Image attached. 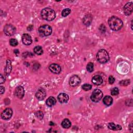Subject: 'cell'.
I'll return each instance as SVG.
<instances>
[{
  "instance_id": "obj_1",
  "label": "cell",
  "mask_w": 133,
  "mask_h": 133,
  "mask_svg": "<svg viewBox=\"0 0 133 133\" xmlns=\"http://www.w3.org/2000/svg\"><path fill=\"white\" fill-rule=\"evenodd\" d=\"M110 28L112 30L117 31L120 30L123 27L122 21L116 16H112L108 20Z\"/></svg>"
},
{
  "instance_id": "obj_2",
  "label": "cell",
  "mask_w": 133,
  "mask_h": 133,
  "mask_svg": "<svg viewBox=\"0 0 133 133\" xmlns=\"http://www.w3.org/2000/svg\"><path fill=\"white\" fill-rule=\"evenodd\" d=\"M41 15L44 20L51 21L55 18L56 13L53 9L49 7H46L42 10L41 12Z\"/></svg>"
},
{
  "instance_id": "obj_3",
  "label": "cell",
  "mask_w": 133,
  "mask_h": 133,
  "mask_svg": "<svg viewBox=\"0 0 133 133\" xmlns=\"http://www.w3.org/2000/svg\"><path fill=\"white\" fill-rule=\"evenodd\" d=\"M98 62L100 64H105L109 60V55L108 53L105 50H99L96 55Z\"/></svg>"
},
{
  "instance_id": "obj_4",
  "label": "cell",
  "mask_w": 133,
  "mask_h": 133,
  "mask_svg": "<svg viewBox=\"0 0 133 133\" xmlns=\"http://www.w3.org/2000/svg\"><path fill=\"white\" fill-rule=\"evenodd\" d=\"M39 33L43 37L49 36L52 33V28L48 25H43L39 28Z\"/></svg>"
},
{
  "instance_id": "obj_5",
  "label": "cell",
  "mask_w": 133,
  "mask_h": 133,
  "mask_svg": "<svg viewBox=\"0 0 133 133\" xmlns=\"http://www.w3.org/2000/svg\"><path fill=\"white\" fill-rule=\"evenodd\" d=\"M103 97V93L99 89L95 90L91 96V100L94 102H99Z\"/></svg>"
},
{
  "instance_id": "obj_6",
  "label": "cell",
  "mask_w": 133,
  "mask_h": 133,
  "mask_svg": "<svg viewBox=\"0 0 133 133\" xmlns=\"http://www.w3.org/2000/svg\"><path fill=\"white\" fill-rule=\"evenodd\" d=\"M16 31V28L13 25L8 24L5 26L4 28V33L7 36H12L15 33Z\"/></svg>"
},
{
  "instance_id": "obj_7",
  "label": "cell",
  "mask_w": 133,
  "mask_h": 133,
  "mask_svg": "<svg viewBox=\"0 0 133 133\" xmlns=\"http://www.w3.org/2000/svg\"><path fill=\"white\" fill-rule=\"evenodd\" d=\"M81 79L77 75L72 76L69 80V85L72 87H76L81 83Z\"/></svg>"
},
{
  "instance_id": "obj_8",
  "label": "cell",
  "mask_w": 133,
  "mask_h": 133,
  "mask_svg": "<svg viewBox=\"0 0 133 133\" xmlns=\"http://www.w3.org/2000/svg\"><path fill=\"white\" fill-rule=\"evenodd\" d=\"M13 110L10 108H7L1 114L2 119L4 120L10 119L13 115Z\"/></svg>"
},
{
  "instance_id": "obj_9",
  "label": "cell",
  "mask_w": 133,
  "mask_h": 133,
  "mask_svg": "<svg viewBox=\"0 0 133 133\" xmlns=\"http://www.w3.org/2000/svg\"><path fill=\"white\" fill-rule=\"evenodd\" d=\"M15 95L19 99L22 98L25 95V90L23 87L21 86H18L15 91Z\"/></svg>"
},
{
  "instance_id": "obj_10",
  "label": "cell",
  "mask_w": 133,
  "mask_h": 133,
  "mask_svg": "<svg viewBox=\"0 0 133 133\" xmlns=\"http://www.w3.org/2000/svg\"><path fill=\"white\" fill-rule=\"evenodd\" d=\"M133 10V3L132 2L127 3L124 7V13L126 16H129Z\"/></svg>"
},
{
  "instance_id": "obj_11",
  "label": "cell",
  "mask_w": 133,
  "mask_h": 133,
  "mask_svg": "<svg viewBox=\"0 0 133 133\" xmlns=\"http://www.w3.org/2000/svg\"><path fill=\"white\" fill-rule=\"evenodd\" d=\"M22 42L26 45H30L32 43V39L29 34H23L22 36Z\"/></svg>"
},
{
  "instance_id": "obj_12",
  "label": "cell",
  "mask_w": 133,
  "mask_h": 133,
  "mask_svg": "<svg viewBox=\"0 0 133 133\" xmlns=\"http://www.w3.org/2000/svg\"><path fill=\"white\" fill-rule=\"evenodd\" d=\"M50 70L54 74H59L61 71L62 68L59 65L56 64H52L49 66Z\"/></svg>"
},
{
  "instance_id": "obj_13",
  "label": "cell",
  "mask_w": 133,
  "mask_h": 133,
  "mask_svg": "<svg viewBox=\"0 0 133 133\" xmlns=\"http://www.w3.org/2000/svg\"><path fill=\"white\" fill-rule=\"evenodd\" d=\"M46 96V91L43 89V88H41L39 89L35 94V96L39 100H43L45 98Z\"/></svg>"
},
{
  "instance_id": "obj_14",
  "label": "cell",
  "mask_w": 133,
  "mask_h": 133,
  "mask_svg": "<svg viewBox=\"0 0 133 133\" xmlns=\"http://www.w3.org/2000/svg\"><path fill=\"white\" fill-rule=\"evenodd\" d=\"M69 96L66 93H61L58 96V99L61 103H67L69 100Z\"/></svg>"
},
{
  "instance_id": "obj_15",
  "label": "cell",
  "mask_w": 133,
  "mask_h": 133,
  "mask_svg": "<svg viewBox=\"0 0 133 133\" xmlns=\"http://www.w3.org/2000/svg\"><path fill=\"white\" fill-rule=\"evenodd\" d=\"M12 69V66L11 61L8 59L6 62V65L4 69V74L6 76H8L11 72Z\"/></svg>"
},
{
  "instance_id": "obj_16",
  "label": "cell",
  "mask_w": 133,
  "mask_h": 133,
  "mask_svg": "<svg viewBox=\"0 0 133 133\" xmlns=\"http://www.w3.org/2000/svg\"><path fill=\"white\" fill-rule=\"evenodd\" d=\"M92 82L96 85H99L103 82V79L100 76H95L92 79Z\"/></svg>"
},
{
  "instance_id": "obj_17",
  "label": "cell",
  "mask_w": 133,
  "mask_h": 133,
  "mask_svg": "<svg viewBox=\"0 0 133 133\" xmlns=\"http://www.w3.org/2000/svg\"><path fill=\"white\" fill-rule=\"evenodd\" d=\"M92 21V16L90 14H88L87 15H86L83 19V22L85 26H90Z\"/></svg>"
},
{
  "instance_id": "obj_18",
  "label": "cell",
  "mask_w": 133,
  "mask_h": 133,
  "mask_svg": "<svg viewBox=\"0 0 133 133\" xmlns=\"http://www.w3.org/2000/svg\"><path fill=\"white\" fill-rule=\"evenodd\" d=\"M103 102L107 106L111 105L113 103V99L111 96H106L103 99Z\"/></svg>"
},
{
  "instance_id": "obj_19",
  "label": "cell",
  "mask_w": 133,
  "mask_h": 133,
  "mask_svg": "<svg viewBox=\"0 0 133 133\" xmlns=\"http://www.w3.org/2000/svg\"><path fill=\"white\" fill-rule=\"evenodd\" d=\"M108 128L113 130H119L122 129V127L121 125L117 124L116 125L113 123H110L108 124Z\"/></svg>"
},
{
  "instance_id": "obj_20",
  "label": "cell",
  "mask_w": 133,
  "mask_h": 133,
  "mask_svg": "<svg viewBox=\"0 0 133 133\" xmlns=\"http://www.w3.org/2000/svg\"><path fill=\"white\" fill-rule=\"evenodd\" d=\"M56 103V100L54 97H50L46 101V104L48 107H52Z\"/></svg>"
},
{
  "instance_id": "obj_21",
  "label": "cell",
  "mask_w": 133,
  "mask_h": 133,
  "mask_svg": "<svg viewBox=\"0 0 133 133\" xmlns=\"http://www.w3.org/2000/svg\"><path fill=\"white\" fill-rule=\"evenodd\" d=\"M62 126L64 128H69L71 126V123L69 119H65L63 121L62 123Z\"/></svg>"
},
{
  "instance_id": "obj_22",
  "label": "cell",
  "mask_w": 133,
  "mask_h": 133,
  "mask_svg": "<svg viewBox=\"0 0 133 133\" xmlns=\"http://www.w3.org/2000/svg\"><path fill=\"white\" fill-rule=\"evenodd\" d=\"M34 52L35 54H36L37 55H42L43 53V49L41 46H35L34 48Z\"/></svg>"
},
{
  "instance_id": "obj_23",
  "label": "cell",
  "mask_w": 133,
  "mask_h": 133,
  "mask_svg": "<svg viewBox=\"0 0 133 133\" xmlns=\"http://www.w3.org/2000/svg\"><path fill=\"white\" fill-rule=\"evenodd\" d=\"M71 10L70 8H65L62 11V15L64 17H66L71 13Z\"/></svg>"
},
{
  "instance_id": "obj_24",
  "label": "cell",
  "mask_w": 133,
  "mask_h": 133,
  "mask_svg": "<svg viewBox=\"0 0 133 133\" xmlns=\"http://www.w3.org/2000/svg\"><path fill=\"white\" fill-rule=\"evenodd\" d=\"M87 70L89 72H92L94 71V64L93 63H89L86 66Z\"/></svg>"
},
{
  "instance_id": "obj_25",
  "label": "cell",
  "mask_w": 133,
  "mask_h": 133,
  "mask_svg": "<svg viewBox=\"0 0 133 133\" xmlns=\"http://www.w3.org/2000/svg\"><path fill=\"white\" fill-rule=\"evenodd\" d=\"M82 89L85 91H90L92 89V86L91 84H85L83 85H82Z\"/></svg>"
},
{
  "instance_id": "obj_26",
  "label": "cell",
  "mask_w": 133,
  "mask_h": 133,
  "mask_svg": "<svg viewBox=\"0 0 133 133\" xmlns=\"http://www.w3.org/2000/svg\"><path fill=\"white\" fill-rule=\"evenodd\" d=\"M10 45L12 46H16L18 45V41L15 39H11L9 41Z\"/></svg>"
},
{
  "instance_id": "obj_27",
  "label": "cell",
  "mask_w": 133,
  "mask_h": 133,
  "mask_svg": "<svg viewBox=\"0 0 133 133\" xmlns=\"http://www.w3.org/2000/svg\"><path fill=\"white\" fill-rule=\"evenodd\" d=\"M119 90L117 87H114L111 90V94L113 96H115L119 94Z\"/></svg>"
},
{
  "instance_id": "obj_28",
  "label": "cell",
  "mask_w": 133,
  "mask_h": 133,
  "mask_svg": "<svg viewBox=\"0 0 133 133\" xmlns=\"http://www.w3.org/2000/svg\"><path fill=\"white\" fill-rule=\"evenodd\" d=\"M35 116H37V117H38V119H39L40 120H41L43 118V116H44V114L41 111H37L35 112Z\"/></svg>"
},
{
  "instance_id": "obj_29",
  "label": "cell",
  "mask_w": 133,
  "mask_h": 133,
  "mask_svg": "<svg viewBox=\"0 0 133 133\" xmlns=\"http://www.w3.org/2000/svg\"><path fill=\"white\" fill-rule=\"evenodd\" d=\"M129 83H130V80H123L120 82V84L122 86H127V85H129Z\"/></svg>"
},
{
  "instance_id": "obj_30",
  "label": "cell",
  "mask_w": 133,
  "mask_h": 133,
  "mask_svg": "<svg viewBox=\"0 0 133 133\" xmlns=\"http://www.w3.org/2000/svg\"><path fill=\"white\" fill-rule=\"evenodd\" d=\"M115 81V78L112 77V76H110L109 78V82L110 84H112L114 83Z\"/></svg>"
},
{
  "instance_id": "obj_31",
  "label": "cell",
  "mask_w": 133,
  "mask_h": 133,
  "mask_svg": "<svg viewBox=\"0 0 133 133\" xmlns=\"http://www.w3.org/2000/svg\"><path fill=\"white\" fill-rule=\"evenodd\" d=\"M99 30L102 31V32H105V31H106V27L105 26L103 25H101V26L99 28Z\"/></svg>"
},
{
  "instance_id": "obj_32",
  "label": "cell",
  "mask_w": 133,
  "mask_h": 133,
  "mask_svg": "<svg viewBox=\"0 0 133 133\" xmlns=\"http://www.w3.org/2000/svg\"><path fill=\"white\" fill-rule=\"evenodd\" d=\"M5 81V77L2 75H0V84H3Z\"/></svg>"
},
{
  "instance_id": "obj_33",
  "label": "cell",
  "mask_w": 133,
  "mask_h": 133,
  "mask_svg": "<svg viewBox=\"0 0 133 133\" xmlns=\"http://www.w3.org/2000/svg\"><path fill=\"white\" fill-rule=\"evenodd\" d=\"M5 92V88L3 86H0V94H3Z\"/></svg>"
},
{
  "instance_id": "obj_34",
  "label": "cell",
  "mask_w": 133,
  "mask_h": 133,
  "mask_svg": "<svg viewBox=\"0 0 133 133\" xmlns=\"http://www.w3.org/2000/svg\"><path fill=\"white\" fill-rule=\"evenodd\" d=\"M33 28V26L31 25H29V26L27 28V29H28V31H31V30H32Z\"/></svg>"
},
{
  "instance_id": "obj_35",
  "label": "cell",
  "mask_w": 133,
  "mask_h": 133,
  "mask_svg": "<svg viewBox=\"0 0 133 133\" xmlns=\"http://www.w3.org/2000/svg\"><path fill=\"white\" fill-rule=\"evenodd\" d=\"M14 53L16 55H18L19 54V51H18V50H15L14 51Z\"/></svg>"
},
{
  "instance_id": "obj_36",
  "label": "cell",
  "mask_w": 133,
  "mask_h": 133,
  "mask_svg": "<svg viewBox=\"0 0 133 133\" xmlns=\"http://www.w3.org/2000/svg\"><path fill=\"white\" fill-rule=\"evenodd\" d=\"M132 20H131V30H132Z\"/></svg>"
}]
</instances>
